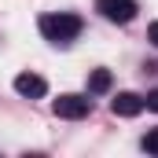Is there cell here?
Returning a JSON list of instances; mask_svg holds the SVG:
<instances>
[{"instance_id": "obj_1", "label": "cell", "mask_w": 158, "mask_h": 158, "mask_svg": "<svg viewBox=\"0 0 158 158\" xmlns=\"http://www.w3.org/2000/svg\"><path fill=\"white\" fill-rule=\"evenodd\" d=\"M81 30H85V22H81L77 15H70V11L40 15V33H44V40H52V44H70Z\"/></svg>"}, {"instance_id": "obj_2", "label": "cell", "mask_w": 158, "mask_h": 158, "mask_svg": "<svg viewBox=\"0 0 158 158\" xmlns=\"http://www.w3.org/2000/svg\"><path fill=\"white\" fill-rule=\"evenodd\" d=\"M52 110H55V118L77 121V118H88L92 99H88V96H77V92H66V96H59V99L52 103Z\"/></svg>"}, {"instance_id": "obj_3", "label": "cell", "mask_w": 158, "mask_h": 158, "mask_svg": "<svg viewBox=\"0 0 158 158\" xmlns=\"http://www.w3.org/2000/svg\"><path fill=\"white\" fill-rule=\"evenodd\" d=\"M96 11H99L107 22H121V26H125V22L136 19L140 7H136V0H96Z\"/></svg>"}, {"instance_id": "obj_4", "label": "cell", "mask_w": 158, "mask_h": 158, "mask_svg": "<svg viewBox=\"0 0 158 158\" xmlns=\"http://www.w3.org/2000/svg\"><path fill=\"white\" fill-rule=\"evenodd\" d=\"M110 110H114L118 118H136V114L143 110V96H136V92H118L114 103H110Z\"/></svg>"}, {"instance_id": "obj_5", "label": "cell", "mask_w": 158, "mask_h": 158, "mask_svg": "<svg viewBox=\"0 0 158 158\" xmlns=\"http://www.w3.org/2000/svg\"><path fill=\"white\" fill-rule=\"evenodd\" d=\"M15 92L26 96V99H40V96L48 92V81L37 77V74H19V77H15Z\"/></svg>"}, {"instance_id": "obj_6", "label": "cell", "mask_w": 158, "mask_h": 158, "mask_svg": "<svg viewBox=\"0 0 158 158\" xmlns=\"http://www.w3.org/2000/svg\"><path fill=\"white\" fill-rule=\"evenodd\" d=\"M110 85H114L110 70H92V74H88V92H92V96H103V92H110Z\"/></svg>"}, {"instance_id": "obj_7", "label": "cell", "mask_w": 158, "mask_h": 158, "mask_svg": "<svg viewBox=\"0 0 158 158\" xmlns=\"http://www.w3.org/2000/svg\"><path fill=\"white\" fill-rule=\"evenodd\" d=\"M143 151H147V155H158V129H151V132L143 136Z\"/></svg>"}, {"instance_id": "obj_8", "label": "cell", "mask_w": 158, "mask_h": 158, "mask_svg": "<svg viewBox=\"0 0 158 158\" xmlns=\"http://www.w3.org/2000/svg\"><path fill=\"white\" fill-rule=\"evenodd\" d=\"M143 107H147V110H155V114H158V88H155V92H147V96H143Z\"/></svg>"}, {"instance_id": "obj_9", "label": "cell", "mask_w": 158, "mask_h": 158, "mask_svg": "<svg viewBox=\"0 0 158 158\" xmlns=\"http://www.w3.org/2000/svg\"><path fill=\"white\" fill-rule=\"evenodd\" d=\"M147 40L158 48V22H151V26H147Z\"/></svg>"}]
</instances>
